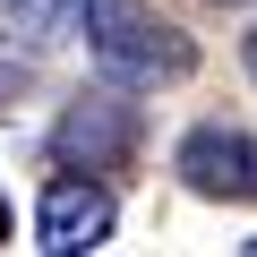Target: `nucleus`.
I'll return each mask as SVG.
<instances>
[{
    "mask_svg": "<svg viewBox=\"0 0 257 257\" xmlns=\"http://www.w3.org/2000/svg\"><path fill=\"white\" fill-rule=\"evenodd\" d=\"M35 231H43V248H52V257H86V248H103V231H111V189H103V180L60 172V180L43 189Z\"/></svg>",
    "mask_w": 257,
    "mask_h": 257,
    "instance_id": "2",
    "label": "nucleus"
},
{
    "mask_svg": "<svg viewBox=\"0 0 257 257\" xmlns=\"http://www.w3.org/2000/svg\"><path fill=\"white\" fill-rule=\"evenodd\" d=\"M60 9H69V0H0V26H9V35H52Z\"/></svg>",
    "mask_w": 257,
    "mask_h": 257,
    "instance_id": "5",
    "label": "nucleus"
},
{
    "mask_svg": "<svg viewBox=\"0 0 257 257\" xmlns=\"http://www.w3.org/2000/svg\"><path fill=\"white\" fill-rule=\"evenodd\" d=\"M248 77H257V26H248Z\"/></svg>",
    "mask_w": 257,
    "mask_h": 257,
    "instance_id": "7",
    "label": "nucleus"
},
{
    "mask_svg": "<svg viewBox=\"0 0 257 257\" xmlns=\"http://www.w3.org/2000/svg\"><path fill=\"white\" fill-rule=\"evenodd\" d=\"M77 9H86V52L111 86H180L197 69V43L146 0H77Z\"/></svg>",
    "mask_w": 257,
    "mask_h": 257,
    "instance_id": "1",
    "label": "nucleus"
},
{
    "mask_svg": "<svg viewBox=\"0 0 257 257\" xmlns=\"http://www.w3.org/2000/svg\"><path fill=\"white\" fill-rule=\"evenodd\" d=\"M18 86H26V69H18V60H0V111L18 103Z\"/></svg>",
    "mask_w": 257,
    "mask_h": 257,
    "instance_id": "6",
    "label": "nucleus"
},
{
    "mask_svg": "<svg viewBox=\"0 0 257 257\" xmlns=\"http://www.w3.org/2000/svg\"><path fill=\"white\" fill-rule=\"evenodd\" d=\"M0 240H9V206H0Z\"/></svg>",
    "mask_w": 257,
    "mask_h": 257,
    "instance_id": "8",
    "label": "nucleus"
},
{
    "mask_svg": "<svg viewBox=\"0 0 257 257\" xmlns=\"http://www.w3.org/2000/svg\"><path fill=\"white\" fill-rule=\"evenodd\" d=\"M180 180L197 197H240L257 206V138H240V128H197V138L180 146Z\"/></svg>",
    "mask_w": 257,
    "mask_h": 257,
    "instance_id": "3",
    "label": "nucleus"
},
{
    "mask_svg": "<svg viewBox=\"0 0 257 257\" xmlns=\"http://www.w3.org/2000/svg\"><path fill=\"white\" fill-rule=\"evenodd\" d=\"M60 163H86V172H111V163H128V146H138V111L128 103H111V94H94V103H77L69 120H60Z\"/></svg>",
    "mask_w": 257,
    "mask_h": 257,
    "instance_id": "4",
    "label": "nucleus"
}]
</instances>
